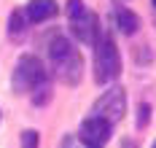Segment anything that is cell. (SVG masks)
<instances>
[{
    "label": "cell",
    "mask_w": 156,
    "mask_h": 148,
    "mask_svg": "<svg viewBox=\"0 0 156 148\" xmlns=\"http://www.w3.org/2000/svg\"><path fill=\"white\" fill-rule=\"evenodd\" d=\"M48 62H51V73L57 81L67 83V86H76L83 76V59H81V51L70 43V38L65 35H54L48 41Z\"/></svg>",
    "instance_id": "obj_1"
},
{
    "label": "cell",
    "mask_w": 156,
    "mask_h": 148,
    "mask_svg": "<svg viewBox=\"0 0 156 148\" xmlns=\"http://www.w3.org/2000/svg\"><path fill=\"white\" fill-rule=\"evenodd\" d=\"M94 81L97 83H110L121 73V57L116 49V41L110 35H100L94 43Z\"/></svg>",
    "instance_id": "obj_2"
},
{
    "label": "cell",
    "mask_w": 156,
    "mask_h": 148,
    "mask_svg": "<svg viewBox=\"0 0 156 148\" xmlns=\"http://www.w3.org/2000/svg\"><path fill=\"white\" fill-rule=\"evenodd\" d=\"M46 83H48V73L38 57L24 54L16 62V70H14V92L16 94H32V92H38Z\"/></svg>",
    "instance_id": "obj_3"
},
{
    "label": "cell",
    "mask_w": 156,
    "mask_h": 148,
    "mask_svg": "<svg viewBox=\"0 0 156 148\" xmlns=\"http://www.w3.org/2000/svg\"><path fill=\"white\" fill-rule=\"evenodd\" d=\"M124 111H126V92L124 89H108L102 97L94 102V116L97 118H105L108 124H116L124 118Z\"/></svg>",
    "instance_id": "obj_4"
},
{
    "label": "cell",
    "mask_w": 156,
    "mask_h": 148,
    "mask_svg": "<svg viewBox=\"0 0 156 148\" xmlns=\"http://www.w3.org/2000/svg\"><path fill=\"white\" fill-rule=\"evenodd\" d=\"M70 30H73V35L81 43H97V38H100V19L89 8H83L78 16L70 19Z\"/></svg>",
    "instance_id": "obj_5"
},
{
    "label": "cell",
    "mask_w": 156,
    "mask_h": 148,
    "mask_svg": "<svg viewBox=\"0 0 156 148\" xmlns=\"http://www.w3.org/2000/svg\"><path fill=\"white\" fill-rule=\"evenodd\" d=\"M110 127L113 124H108L105 118H97V116H92V118H86L83 124H81V140H83V146H97L102 148L105 143L110 140Z\"/></svg>",
    "instance_id": "obj_6"
},
{
    "label": "cell",
    "mask_w": 156,
    "mask_h": 148,
    "mask_svg": "<svg viewBox=\"0 0 156 148\" xmlns=\"http://www.w3.org/2000/svg\"><path fill=\"white\" fill-rule=\"evenodd\" d=\"M24 16L32 24H41L46 19L57 16V0H30L27 8H24Z\"/></svg>",
    "instance_id": "obj_7"
},
{
    "label": "cell",
    "mask_w": 156,
    "mask_h": 148,
    "mask_svg": "<svg viewBox=\"0 0 156 148\" xmlns=\"http://www.w3.org/2000/svg\"><path fill=\"white\" fill-rule=\"evenodd\" d=\"M113 19H116V27H119L124 35H135L137 27H140V16H137L135 11H129L126 5H116Z\"/></svg>",
    "instance_id": "obj_8"
},
{
    "label": "cell",
    "mask_w": 156,
    "mask_h": 148,
    "mask_svg": "<svg viewBox=\"0 0 156 148\" xmlns=\"http://www.w3.org/2000/svg\"><path fill=\"white\" fill-rule=\"evenodd\" d=\"M8 33H11L14 41H22V38H24V33H27V16H24V11H14V14H11Z\"/></svg>",
    "instance_id": "obj_9"
},
{
    "label": "cell",
    "mask_w": 156,
    "mask_h": 148,
    "mask_svg": "<svg viewBox=\"0 0 156 148\" xmlns=\"http://www.w3.org/2000/svg\"><path fill=\"white\" fill-rule=\"evenodd\" d=\"M148 121H151V105H145L140 102V108H137V127H148Z\"/></svg>",
    "instance_id": "obj_10"
},
{
    "label": "cell",
    "mask_w": 156,
    "mask_h": 148,
    "mask_svg": "<svg viewBox=\"0 0 156 148\" xmlns=\"http://www.w3.org/2000/svg\"><path fill=\"white\" fill-rule=\"evenodd\" d=\"M22 148H38V132L35 129L22 132Z\"/></svg>",
    "instance_id": "obj_11"
},
{
    "label": "cell",
    "mask_w": 156,
    "mask_h": 148,
    "mask_svg": "<svg viewBox=\"0 0 156 148\" xmlns=\"http://www.w3.org/2000/svg\"><path fill=\"white\" fill-rule=\"evenodd\" d=\"M83 8H86V5H83V0H67V16H70V19L78 16Z\"/></svg>",
    "instance_id": "obj_12"
},
{
    "label": "cell",
    "mask_w": 156,
    "mask_h": 148,
    "mask_svg": "<svg viewBox=\"0 0 156 148\" xmlns=\"http://www.w3.org/2000/svg\"><path fill=\"white\" fill-rule=\"evenodd\" d=\"M59 148H73V137H70V135H65L62 137V146Z\"/></svg>",
    "instance_id": "obj_13"
},
{
    "label": "cell",
    "mask_w": 156,
    "mask_h": 148,
    "mask_svg": "<svg viewBox=\"0 0 156 148\" xmlns=\"http://www.w3.org/2000/svg\"><path fill=\"white\" fill-rule=\"evenodd\" d=\"M81 148H97V146H81Z\"/></svg>",
    "instance_id": "obj_14"
},
{
    "label": "cell",
    "mask_w": 156,
    "mask_h": 148,
    "mask_svg": "<svg viewBox=\"0 0 156 148\" xmlns=\"http://www.w3.org/2000/svg\"><path fill=\"white\" fill-rule=\"evenodd\" d=\"M154 5H156V0H154Z\"/></svg>",
    "instance_id": "obj_15"
},
{
    "label": "cell",
    "mask_w": 156,
    "mask_h": 148,
    "mask_svg": "<svg viewBox=\"0 0 156 148\" xmlns=\"http://www.w3.org/2000/svg\"><path fill=\"white\" fill-rule=\"evenodd\" d=\"M154 148H156V143H154Z\"/></svg>",
    "instance_id": "obj_16"
}]
</instances>
